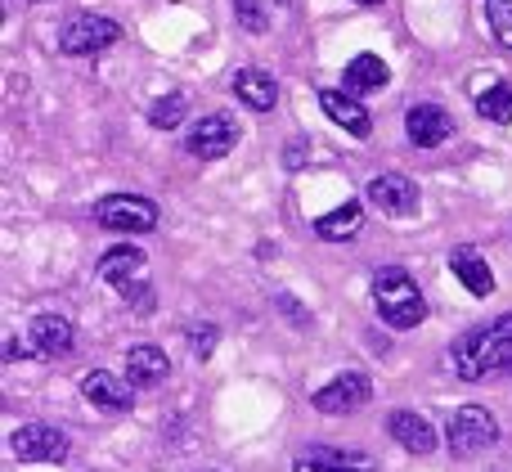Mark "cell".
I'll return each instance as SVG.
<instances>
[{"mask_svg":"<svg viewBox=\"0 0 512 472\" xmlns=\"http://www.w3.org/2000/svg\"><path fill=\"white\" fill-rule=\"evenodd\" d=\"M117 36H122V32H117L113 18H104V14H77V18H68V23H63L59 50L63 54H99V50H108Z\"/></svg>","mask_w":512,"mask_h":472,"instance_id":"8","label":"cell"},{"mask_svg":"<svg viewBox=\"0 0 512 472\" xmlns=\"http://www.w3.org/2000/svg\"><path fill=\"white\" fill-rule=\"evenodd\" d=\"M9 450H14L23 464H63L68 459V432L45 428V423H27L9 437Z\"/></svg>","mask_w":512,"mask_h":472,"instance_id":"7","label":"cell"},{"mask_svg":"<svg viewBox=\"0 0 512 472\" xmlns=\"http://www.w3.org/2000/svg\"><path fill=\"white\" fill-rule=\"evenodd\" d=\"M234 144H239V122H234L230 113H207V117H198V122L189 126V135H185V149L194 153V158H203V162L225 158Z\"/></svg>","mask_w":512,"mask_h":472,"instance_id":"5","label":"cell"},{"mask_svg":"<svg viewBox=\"0 0 512 472\" xmlns=\"http://www.w3.org/2000/svg\"><path fill=\"white\" fill-rule=\"evenodd\" d=\"M355 5H382V0H355Z\"/></svg>","mask_w":512,"mask_h":472,"instance_id":"28","label":"cell"},{"mask_svg":"<svg viewBox=\"0 0 512 472\" xmlns=\"http://www.w3.org/2000/svg\"><path fill=\"white\" fill-rule=\"evenodd\" d=\"M373 306H378L382 324H391V329H418L427 320L423 293H418L414 275L400 266H382L373 275Z\"/></svg>","mask_w":512,"mask_h":472,"instance_id":"2","label":"cell"},{"mask_svg":"<svg viewBox=\"0 0 512 472\" xmlns=\"http://www.w3.org/2000/svg\"><path fill=\"white\" fill-rule=\"evenodd\" d=\"M405 131H409V144H418V149H441L454 135V122L441 104H414L405 117Z\"/></svg>","mask_w":512,"mask_h":472,"instance_id":"13","label":"cell"},{"mask_svg":"<svg viewBox=\"0 0 512 472\" xmlns=\"http://www.w3.org/2000/svg\"><path fill=\"white\" fill-rule=\"evenodd\" d=\"M185 338H189V347H194V356L207 360L216 351V342H221V333H216V324H189Z\"/></svg>","mask_w":512,"mask_h":472,"instance_id":"26","label":"cell"},{"mask_svg":"<svg viewBox=\"0 0 512 472\" xmlns=\"http://www.w3.org/2000/svg\"><path fill=\"white\" fill-rule=\"evenodd\" d=\"M234 95L252 108V113H270L279 104V81L265 68H239L234 72Z\"/></svg>","mask_w":512,"mask_h":472,"instance_id":"17","label":"cell"},{"mask_svg":"<svg viewBox=\"0 0 512 472\" xmlns=\"http://www.w3.org/2000/svg\"><path fill=\"white\" fill-rule=\"evenodd\" d=\"M477 113L499 126L512 122V81H495L486 95H477Z\"/></svg>","mask_w":512,"mask_h":472,"instance_id":"22","label":"cell"},{"mask_svg":"<svg viewBox=\"0 0 512 472\" xmlns=\"http://www.w3.org/2000/svg\"><path fill=\"white\" fill-rule=\"evenodd\" d=\"M27 333H32V347L41 351V356H63V351H72V324L63 320V315H36Z\"/></svg>","mask_w":512,"mask_h":472,"instance_id":"21","label":"cell"},{"mask_svg":"<svg viewBox=\"0 0 512 472\" xmlns=\"http://www.w3.org/2000/svg\"><path fill=\"white\" fill-rule=\"evenodd\" d=\"M95 221L113 234H149L158 225V203L140 194H108L95 203Z\"/></svg>","mask_w":512,"mask_h":472,"instance_id":"4","label":"cell"},{"mask_svg":"<svg viewBox=\"0 0 512 472\" xmlns=\"http://www.w3.org/2000/svg\"><path fill=\"white\" fill-rule=\"evenodd\" d=\"M369 203L378 207V212H387V216H414L423 198H418V185L409 176L387 171V176H378L369 185Z\"/></svg>","mask_w":512,"mask_h":472,"instance_id":"11","label":"cell"},{"mask_svg":"<svg viewBox=\"0 0 512 472\" xmlns=\"http://www.w3.org/2000/svg\"><path fill=\"white\" fill-rule=\"evenodd\" d=\"M99 279H104L108 288H117V293L126 297V302L140 306V315H149V266H144V252L140 248H108L104 257H99Z\"/></svg>","mask_w":512,"mask_h":472,"instance_id":"3","label":"cell"},{"mask_svg":"<svg viewBox=\"0 0 512 472\" xmlns=\"http://www.w3.org/2000/svg\"><path fill=\"white\" fill-rule=\"evenodd\" d=\"M360 225H364V203L360 198H351V203H342V207H333V212L319 216L315 234L319 239H328V243H342V239H355Z\"/></svg>","mask_w":512,"mask_h":472,"instance_id":"20","label":"cell"},{"mask_svg":"<svg viewBox=\"0 0 512 472\" xmlns=\"http://www.w3.org/2000/svg\"><path fill=\"white\" fill-rule=\"evenodd\" d=\"M342 81H346V90H355V95H369V90L387 86L391 68H387V59H378V54H355V59L342 68Z\"/></svg>","mask_w":512,"mask_h":472,"instance_id":"19","label":"cell"},{"mask_svg":"<svg viewBox=\"0 0 512 472\" xmlns=\"http://www.w3.org/2000/svg\"><path fill=\"white\" fill-rule=\"evenodd\" d=\"M279 306H283V315H292V320H297V324H310V315L301 311V302H297V297H288V293H283V297H279Z\"/></svg>","mask_w":512,"mask_h":472,"instance_id":"27","label":"cell"},{"mask_svg":"<svg viewBox=\"0 0 512 472\" xmlns=\"http://www.w3.org/2000/svg\"><path fill=\"white\" fill-rule=\"evenodd\" d=\"M450 266H454L459 284L468 288L472 297H490V293H495V270L486 266V257H481L477 248H454L450 252Z\"/></svg>","mask_w":512,"mask_h":472,"instance_id":"18","label":"cell"},{"mask_svg":"<svg viewBox=\"0 0 512 472\" xmlns=\"http://www.w3.org/2000/svg\"><path fill=\"white\" fill-rule=\"evenodd\" d=\"M450 356H454V374H459L463 383H477V378H486V374L512 369V315L468 333V338H459Z\"/></svg>","mask_w":512,"mask_h":472,"instance_id":"1","label":"cell"},{"mask_svg":"<svg viewBox=\"0 0 512 472\" xmlns=\"http://www.w3.org/2000/svg\"><path fill=\"white\" fill-rule=\"evenodd\" d=\"M373 401V378L369 374H337L333 383H324L315 396H310V405H315L319 414H355L364 410V405Z\"/></svg>","mask_w":512,"mask_h":472,"instance_id":"6","label":"cell"},{"mask_svg":"<svg viewBox=\"0 0 512 472\" xmlns=\"http://www.w3.org/2000/svg\"><path fill=\"white\" fill-rule=\"evenodd\" d=\"M319 108H324V117H333L346 135H355V140H364V135L373 131L369 108H364L360 99L342 95V90H319Z\"/></svg>","mask_w":512,"mask_h":472,"instance_id":"15","label":"cell"},{"mask_svg":"<svg viewBox=\"0 0 512 472\" xmlns=\"http://www.w3.org/2000/svg\"><path fill=\"white\" fill-rule=\"evenodd\" d=\"M292 472H378L369 455L360 450H342V446H310L297 455Z\"/></svg>","mask_w":512,"mask_h":472,"instance_id":"12","label":"cell"},{"mask_svg":"<svg viewBox=\"0 0 512 472\" xmlns=\"http://www.w3.org/2000/svg\"><path fill=\"white\" fill-rule=\"evenodd\" d=\"M81 396L104 414H131L135 410V383H122V378L108 374V369H90V374L81 378Z\"/></svg>","mask_w":512,"mask_h":472,"instance_id":"10","label":"cell"},{"mask_svg":"<svg viewBox=\"0 0 512 472\" xmlns=\"http://www.w3.org/2000/svg\"><path fill=\"white\" fill-rule=\"evenodd\" d=\"M234 14H239V23L248 27L252 36H261L265 27H270V9H265V0H234Z\"/></svg>","mask_w":512,"mask_h":472,"instance_id":"25","label":"cell"},{"mask_svg":"<svg viewBox=\"0 0 512 472\" xmlns=\"http://www.w3.org/2000/svg\"><path fill=\"white\" fill-rule=\"evenodd\" d=\"M387 432H391V441H396V446L409 450V455H436V446H441L432 419H423V414H414V410L387 414Z\"/></svg>","mask_w":512,"mask_h":472,"instance_id":"14","label":"cell"},{"mask_svg":"<svg viewBox=\"0 0 512 472\" xmlns=\"http://www.w3.org/2000/svg\"><path fill=\"white\" fill-rule=\"evenodd\" d=\"M185 113H189V95H180V90H171L158 104H149V122L158 126V131H176V126L185 122Z\"/></svg>","mask_w":512,"mask_h":472,"instance_id":"23","label":"cell"},{"mask_svg":"<svg viewBox=\"0 0 512 472\" xmlns=\"http://www.w3.org/2000/svg\"><path fill=\"white\" fill-rule=\"evenodd\" d=\"M486 18H490V36L504 50H512V0H486Z\"/></svg>","mask_w":512,"mask_h":472,"instance_id":"24","label":"cell"},{"mask_svg":"<svg viewBox=\"0 0 512 472\" xmlns=\"http://www.w3.org/2000/svg\"><path fill=\"white\" fill-rule=\"evenodd\" d=\"M499 441V423L490 410L481 405H463L459 414L450 419V450L454 455H477V450L495 446Z\"/></svg>","mask_w":512,"mask_h":472,"instance_id":"9","label":"cell"},{"mask_svg":"<svg viewBox=\"0 0 512 472\" xmlns=\"http://www.w3.org/2000/svg\"><path fill=\"white\" fill-rule=\"evenodd\" d=\"M167 374H171V360H167V351H162V347H153V342H140V347L126 351V383L158 387Z\"/></svg>","mask_w":512,"mask_h":472,"instance_id":"16","label":"cell"}]
</instances>
